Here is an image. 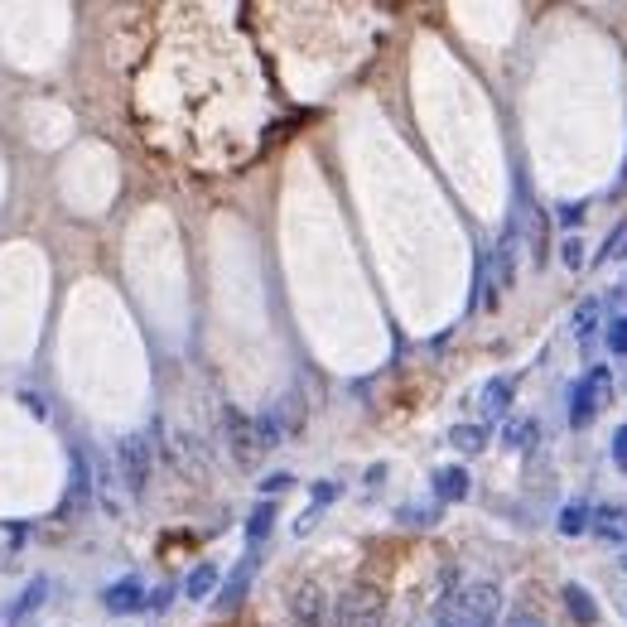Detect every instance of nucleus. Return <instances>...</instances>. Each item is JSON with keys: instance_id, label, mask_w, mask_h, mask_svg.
Instances as JSON below:
<instances>
[{"instance_id": "nucleus-17", "label": "nucleus", "mask_w": 627, "mask_h": 627, "mask_svg": "<svg viewBox=\"0 0 627 627\" xmlns=\"http://www.w3.org/2000/svg\"><path fill=\"white\" fill-rule=\"evenodd\" d=\"M44 594H49V584H44V579H34V584H29L25 594H20V603L10 608V618H25V613H34V608H39V599H44Z\"/></svg>"}, {"instance_id": "nucleus-23", "label": "nucleus", "mask_w": 627, "mask_h": 627, "mask_svg": "<svg viewBox=\"0 0 627 627\" xmlns=\"http://www.w3.org/2000/svg\"><path fill=\"white\" fill-rule=\"evenodd\" d=\"M613 464H618V468L627 473V425L618 430V435H613Z\"/></svg>"}, {"instance_id": "nucleus-28", "label": "nucleus", "mask_w": 627, "mask_h": 627, "mask_svg": "<svg viewBox=\"0 0 627 627\" xmlns=\"http://www.w3.org/2000/svg\"><path fill=\"white\" fill-rule=\"evenodd\" d=\"M623 256H627V242H623Z\"/></svg>"}, {"instance_id": "nucleus-11", "label": "nucleus", "mask_w": 627, "mask_h": 627, "mask_svg": "<svg viewBox=\"0 0 627 627\" xmlns=\"http://www.w3.org/2000/svg\"><path fill=\"white\" fill-rule=\"evenodd\" d=\"M565 603H570L574 623H584V627L599 623V608H594V599H589V589H584V584H565Z\"/></svg>"}, {"instance_id": "nucleus-19", "label": "nucleus", "mask_w": 627, "mask_h": 627, "mask_svg": "<svg viewBox=\"0 0 627 627\" xmlns=\"http://www.w3.org/2000/svg\"><path fill=\"white\" fill-rule=\"evenodd\" d=\"M246 579H251V565H242V570L227 579V589L218 594V603L222 608H237V599H242V589H246Z\"/></svg>"}, {"instance_id": "nucleus-14", "label": "nucleus", "mask_w": 627, "mask_h": 627, "mask_svg": "<svg viewBox=\"0 0 627 627\" xmlns=\"http://www.w3.org/2000/svg\"><path fill=\"white\" fill-rule=\"evenodd\" d=\"M271 521H275V507H271V502H261V507L246 517V541H251V546H256V541H266V536H271Z\"/></svg>"}, {"instance_id": "nucleus-24", "label": "nucleus", "mask_w": 627, "mask_h": 627, "mask_svg": "<svg viewBox=\"0 0 627 627\" xmlns=\"http://www.w3.org/2000/svg\"><path fill=\"white\" fill-rule=\"evenodd\" d=\"M338 497V483H314V502L324 507V502H333Z\"/></svg>"}, {"instance_id": "nucleus-9", "label": "nucleus", "mask_w": 627, "mask_h": 627, "mask_svg": "<svg viewBox=\"0 0 627 627\" xmlns=\"http://www.w3.org/2000/svg\"><path fill=\"white\" fill-rule=\"evenodd\" d=\"M435 497L439 502H464L468 497V473L464 468H439L435 473Z\"/></svg>"}, {"instance_id": "nucleus-15", "label": "nucleus", "mask_w": 627, "mask_h": 627, "mask_svg": "<svg viewBox=\"0 0 627 627\" xmlns=\"http://www.w3.org/2000/svg\"><path fill=\"white\" fill-rule=\"evenodd\" d=\"M589 521H594V512L579 507V502H570V507L560 512V536H579V531H589Z\"/></svg>"}, {"instance_id": "nucleus-20", "label": "nucleus", "mask_w": 627, "mask_h": 627, "mask_svg": "<svg viewBox=\"0 0 627 627\" xmlns=\"http://www.w3.org/2000/svg\"><path fill=\"white\" fill-rule=\"evenodd\" d=\"M608 348L618 357H627V314L623 319H613V328H608Z\"/></svg>"}, {"instance_id": "nucleus-7", "label": "nucleus", "mask_w": 627, "mask_h": 627, "mask_svg": "<svg viewBox=\"0 0 627 627\" xmlns=\"http://www.w3.org/2000/svg\"><path fill=\"white\" fill-rule=\"evenodd\" d=\"M102 603H107L111 613H136V608H150V603H145V584H140V579H116L107 594H102Z\"/></svg>"}, {"instance_id": "nucleus-3", "label": "nucleus", "mask_w": 627, "mask_h": 627, "mask_svg": "<svg viewBox=\"0 0 627 627\" xmlns=\"http://www.w3.org/2000/svg\"><path fill=\"white\" fill-rule=\"evenodd\" d=\"M116 459H121V483H126V492H131V497H140V492H145V483H150V444H145L140 435L121 439Z\"/></svg>"}, {"instance_id": "nucleus-4", "label": "nucleus", "mask_w": 627, "mask_h": 627, "mask_svg": "<svg viewBox=\"0 0 627 627\" xmlns=\"http://www.w3.org/2000/svg\"><path fill=\"white\" fill-rule=\"evenodd\" d=\"M328 627H382V603L372 599V594H362V589H353L348 599L333 603Z\"/></svg>"}, {"instance_id": "nucleus-1", "label": "nucleus", "mask_w": 627, "mask_h": 627, "mask_svg": "<svg viewBox=\"0 0 627 627\" xmlns=\"http://www.w3.org/2000/svg\"><path fill=\"white\" fill-rule=\"evenodd\" d=\"M502 613V589L478 579V584H464L454 599L439 608V623L435 627H492Z\"/></svg>"}, {"instance_id": "nucleus-10", "label": "nucleus", "mask_w": 627, "mask_h": 627, "mask_svg": "<svg viewBox=\"0 0 627 627\" xmlns=\"http://www.w3.org/2000/svg\"><path fill=\"white\" fill-rule=\"evenodd\" d=\"M507 406H512V377H497V382L483 386V415L488 420L507 415Z\"/></svg>"}, {"instance_id": "nucleus-21", "label": "nucleus", "mask_w": 627, "mask_h": 627, "mask_svg": "<svg viewBox=\"0 0 627 627\" xmlns=\"http://www.w3.org/2000/svg\"><path fill=\"white\" fill-rule=\"evenodd\" d=\"M584 213H589V203H560V213H555V218H560V227H579Z\"/></svg>"}, {"instance_id": "nucleus-6", "label": "nucleus", "mask_w": 627, "mask_h": 627, "mask_svg": "<svg viewBox=\"0 0 627 627\" xmlns=\"http://www.w3.org/2000/svg\"><path fill=\"white\" fill-rule=\"evenodd\" d=\"M227 439H232V459H237V464H256V459H261L256 420H246L242 410H227Z\"/></svg>"}, {"instance_id": "nucleus-8", "label": "nucleus", "mask_w": 627, "mask_h": 627, "mask_svg": "<svg viewBox=\"0 0 627 627\" xmlns=\"http://www.w3.org/2000/svg\"><path fill=\"white\" fill-rule=\"evenodd\" d=\"M594 531H599L608 546H627V512L623 507H599V512H594Z\"/></svg>"}, {"instance_id": "nucleus-16", "label": "nucleus", "mask_w": 627, "mask_h": 627, "mask_svg": "<svg viewBox=\"0 0 627 627\" xmlns=\"http://www.w3.org/2000/svg\"><path fill=\"white\" fill-rule=\"evenodd\" d=\"M502 439H507V449H526V444H536V420H512Z\"/></svg>"}, {"instance_id": "nucleus-2", "label": "nucleus", "mask_w": 627, "mask_h": 627, "mask_svg": "<svg viewBox=\"0 0 627 627\" xmlns=\"http://www.w3.org/2000/svg\"><path fill=\"white\" fill-rule=\"evenodd\" d=\"M603 401H608V367H589V372L570 386V425L574 430H584L603 410Z\"/></svg>"}, {"instance_id": "nucleus-25", "label": "nucleus", "mask_w": 627, "mask_h": 627, "mask_svg": "<svg viewBox=\"0 0 627 627\" xmlns=\"http://www.w3.org/2000/svg\"><path fill=\"white\" fill-rule=\"evenodd\" d=\"M261 488H266V492H285V488H290V473H271Z\"/></svg>"}, {"instance_id": "nucleus-5", "label": "nucleus", "mask_w": 627, "mask_h": 627, "mask_svg": "<svg viewBox=\"0 0 627 627\" xmlns=\"http://www.w3.org/2000/svg\"><path fill=\"white\" fill-rule=\"evenodd\" d=\"M333 608H328V594L319 584H300L295 599H290V627H328Z\"/></svg>"}, {"instance_id": "nucleus-22", "label": "nucleus", "mask_w": 627, "mask_h": 627, "mask_svg": "<svg viewBox=\"0 0 627 627\" xmlns=\"http://www.w3.org/2000/svg\"><path fill=\"white\" fill-rule=\"evenodd\" d=\"M560 256H565V266H570V271H579V266H584V246L574 242V237L560 246Z\"/></svg>"}, {"instance_id": "nucleus-18", "label": "nucleus", "mask_w": 627, "mask_h": 627, "mask_svg": "<svg viewBox=\"0 0 627 627\" xmlns=\"http://www.w3.org/2000/svg\"><path fill=\"white\" fill-rule=\"evenodd\" d=\"M599 309H603L599 300H589V304H584V309H579V314H574V333H579L584 343L594 338V324H599Z\"/></svg>"}, {"instance_id": "nucleus-26", "label": "nucleus", "mask_w": 627, "mask_h": 627, "mask_svg": "<svg viewBox=\"0 0 627 627\" xmlns=\"http://www.w3.org/2000/svg\"><path fill=\"white\" fill-rule=\"evenodd\" d=\"M507 627H546V623H541L536 613H512V623H507Z\"/></svg>"}, {"instance_id": "nucleus-27", "label": "nucleus", "mask_w": 627, "mask_h": 627, "mask_svg": "<svg viewBox=\"0 0 627 627\" xmlns=\"http://www.w3.org/2000/svg\"><path fill=\"white\" fill-rule=\"evenodd\" d=\"M169 599H174V589H160V594H150V608H164Z\"/></svg>"}, {"instance_id": "nucleus-12", "label": "nucleus", "mask_w": 627, "mask_h": 627, "mask_svg": "<svg viewBox=\"0 0 627 627\" xmlns=\"http://www.w3.org/2000/svg\"><path fill=\"white\" fill-rule=\"evenodd\" d=\"M449 444L478 454V449H488V425H454V430H449Z\"/></svg>"}, {"instance_id": "nucleus-13", "label": "nucleus", "mask_w": 627, "mask_h": 627, "mask_svg": "<svg viewBox=\"0 0 627 627\" xmlns=\"http://www.w3.org/2000/svg\"><path fill=\"white\" fill-rule=\"evenodd\" d=\"M213 589H218V565H198V570L189 574V584H184L189 599H208Z\"/></svg>"}]
</instances>
